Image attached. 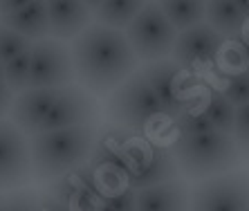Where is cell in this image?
<instances>
[{
    "label": "cell",
    "instance_id": "cell-26",
    "mask_svg": "<svg viewBox=\"0 0 249 211\" xmlns=\"http://www.w3.org/2000/svg\"><path fill=\"white\" fill-rule=\"evenodd\" d=\"M9 195H2L0 198V209H32L36 207V195L25 193L23 187L14 189V191H5Z\"/></svg>",
    "mask_w": 249,
    "mask_h": 211
},
{
    "label": "cell",
    "instance_id": "cell-22",
    "mask_svg": "<svg viewBox=\"0 0 249 211\" xmlns=\"http://www.w3.org/2000/svg\"><path fill=\"white\" fill-rule=\"evenodd\" d=\"M5 81L9 83L14 92L29 88V50L20 52L18 56L5 63Z\"/></svg>",
    "mask_w": 249,
    "mask_h": 211
},
{
    "label": "cell",
    "instance_id": "cell-15",
    "mask_svg": "<svg viewBox=\"0 0 249 211\" xmlns=\"http://www.w3.org/2000/svg\"><path fill=\"white\" fill-rule=\"evenodd\" d=\"M186 205H189V187L180 177L137 189L139 211H175L184 209Z\"/></svg>",
    "mask_w": 249,
    "mask_h": 211
},
{
    "label": "cell",
    "instance_id": "cell-17",
    "mask_svg": "<svg viewBox=\"0 0 249 211\" xmlns=\"http://www.w3.org/2000/svg\"><path fill=\"white\" fill-rule=\"evenodd\" d=\"M0 23L9 25L18 34H23L29 41H41L50 36V20H47L45 0H32L29 5L20 7L12 14H2Z\"/></svg>",
    "mask_w": 249,
    "mask_h": 211
},
{
    "label": "cell",
    "instance_id": "cell-24",
    "mask_svg": "<svg viewBox=\"0 0 249 211\" xmlns=\"http://www.w3.org/2000/svg\"><path fill=\"white\" fill-rule=\"evenodd\" d=\"M175 130L180 133V135H196V133H204V130H211L213 128V123L209 122V117L200 110H191V108H186L182 110L180 115H175Z\"/></svg>",
    "mask_w": 249,
    "mask_h": 211
},
{
    "label": "cell",
    "instance_id": "cell-1",
    "mask_svg": "<svg viewBox=\"0 0 249 211\" xmlns=\"http://www.w3.org/2000/svg\"><path fill=\"white\" fill-rule=\"evenodd\" d=\"M76 83L97 97L110 94L128 76L137 72L139 59L126 32L101 23H90L70 43Z\"/></svg>",
    "mask_w": 249,
    "mask_h": 211
},
{
    "label": "cell",
    "instance_id": "cell-31",
    "mask_svg": "<svg viewBox=\"0 0 249 211\" xmlns=\"http://www.w3.org/2000/svg\"><path fill=\"white\" fill-rule=\"evenodd\" d=\"M0 81H5V63L0 61Z\"/></svg>",
    "mask_w": 249,
    "mask_h": 211
},
{
    "label": "cell",
    "instance_id": "cell-23",
    "mask_svg": "<svg viewBox=\"0 0 249 211\" xmlns=\"http://www.w3.org/2000/svg\"><path fill=\"white\" fill-rule=\"evenodd\" d=\"M32 43L34 41H29L23 34H18L9 25L0 23V61H2V63H7L9 59L18 56V54L25 52V50H29Z\"/></svg>",
    "mask_w": 249,
    "mask_h": 211
},
{
    "label": "cell",
    "instance_id": "cell-13",
    "mask_svg": "<svg viewBox=\"0 0 249 211\" xmlns=\"http://www.w3.org/2000/svg\"><path fill=\"white\" fill-rule=\"evenodd\" d=\"M61 94V88H25L14 97L9 119L25 135H34L41 128V122L50 112L52 104Z\"/></svg>",
    "mask_w": 249,
    "mask_h": 211
},
{
    "label": "cell",
    "instance_id": "cell-3",
    "mask_svg": "<svg viewBox=\"0 0 249 211\" xmlns=\"http://www.w3.org/2000/svg\"><path fill=\"white\" fill-rule=\"evenodd\" d=\"M171 151L178 159L180 173L189 180H202L215 173L238 169L243 155L233 135L218 128L196 135H178Z\"/></svg>",
    "mask_w": 249,
    "mask_h": 211
},
{
    "label": "cell",
    "instance_id": "cell-16",
    "mask_svg": "<svg viewBox=\"0 0 249 211\" xmlns=\"http://www.w3.org/2000/svg\"><path fill=\"white\" fill-rule=\"evenodd\" d=\"M204 20L215 32H220L227 41L240 38L249 25V16L240 9L236 0H207Z\"/></svg>",
    "mask_w": 249,
    "mask_h": 211
},
{
    "label": "cell",
    "instance_id": "cell-8",
    "mask_svg": "<svg viewBox=\"0 0 249 211\" xmlns=\"http://www.w3.org/2000/svg\"><path fill=\"white\" fill-rule=\"evenodd\" d=\"M34 180L29 140L12 119H0V193L27 187Z\"/></svg>",
    "mask_w": 249,
    "mask_h": 211
},
{
    "label": "cell",
    "instance_id": "cell-30",
    "mask_svg": "<svg viewBox=\"0 0 249 211\" xmlns=\"http://www.w3.org/2000/svg\"><path fill=\"white\" fill-rule=\"evenodd\" d=\"M236 2L240 5V9H243V12L249 16V0H236Z\"/></svg>",
    "mask_w": 249,
    "mask_h": 211
},
{
    "label": "cell",
    "instance_id": "cell-6",
    "mask_svg": "<svg viewBox=\"0 0 249 211\" xmlns=\"http://www.w3.org/2000/svg\"><path fill=\"white\" fill-rule=\"evenodd\" d=\"M191 209L200 211H240L249 207V173L225 171L202 177L189 191Z\"/></svg>",
    "mask_w": 249,
    "mask_h": 211
},
{
    "label": "cell",
    "instance_id": "cell-9",
    "mask_svg": "<svg viewBox=\"0 0 249 211\" xmlns=\"http://www.w3.org/2000/svg\"><path fill=\"white\" fill-rule=\"evenodd\" d=\"M227 38L215 32L207 20L191 25L186 30L178 32V41L173 47V56L182 70H197L204 65H213L220 61Z\"/></svg>",
    "mask_w": 249,
    "mask_h": 211
},
{
    "label": "cell",
    "instance_id": "cell-5",
    "mask_svg": "<svg viewBox=\"0 0 249 211\" xmlns=\"http://www.w3.org/2000/svg\"><path fill=\"white\" fill-rule=\"evenodd\" d=\"M126 38L130 41L139 61L151 63V61L168 59L173 54L178 30L166 18L162 7L155 0H148L144 9L130 20L126 30Z\"/></svg>",
    "mask_w": 249,
    "mask_h": 211
},
{
    "label": "cell",
    "instance_id": "cell-27",
    "mask_svg": "<svg viewBox=\"0 0 249 211\" xmlns=\"http://www.w3.org/2000/svg\"><path fill=\"white\" fill-rule=\"evenodd\" d=\"M12 104H14V90L9 88L7 81H0V119L9 117Z\"/></svg>",
    "mask_w": 249,
    "mask_h": 211
},
{
    "label": "cell",
    "instance_id": "cell-25",
    "mask_svg": "<svg viewBox=\"0 0 249 211\" xmlns=\"http://www.w3.org/2000/svg\"><path fill=\"white\" fill-rule=\"evenodd\" d=\"M233 140L243 155L249 158V101L236 106V123H233Z\"/></svg>",
    "mask_w": 249,
    "mask_h": 211
},
{
    "label": "cell",
    "instance_id": "cell-28",
    "mask_svg": "<svg viewBox=\"0 0 249 211\" xmlns=\"http://www.w3.org/2000/svg\"><path fill=\"white\" fill-rule=\"evenodd\" d=\"M32 0H0V16L2 14H12L16 12V9H20V7L29 5Z\"/></svg>",
    "mask_w": 249,
    "mask_h": 211
},
{
    "label": "cell",
    "instance_id": "cell-29",
    "mask_svg": "<svg viewBox=\"0 0 249 211\" xmlns=\"http://www.w3.org/2000/svg\"><path fill=\"white\" fill-rule=\"evenodd\" d=\"M101 2H104V0H86V5L90 7V9H92V14L99 9V5H101Z\"/></svg>",
    "mask_w": 249,
    "mask_h": 211
},
{
    "label": "cell",
    "instance_id": "cell-21",
    "mask_svg": "<svg viewBox=\"0 0 249 211\" xmlns=\"http://www.w3.org/2000/svg\"><path fill=\"white\" fill-rule=\"evenodd\" d=\"M218 76L222 81V92L231 99L233 106L247 104L249 101V70L245 68H225V70H218Z\"/></svg>",
    "mask_w": 249,
    "mask_h": 211
},
{
    "label": "cell",
    "instance_id": "cell-12",
    "mask_svg": "<svg viewBox=\"0 0 249 211\" xmlns=\"http://www.w3.org/2000/svg\"><path fill=\"white\" fill-rule=\"evenodd\" d=\"M175 177H180V166L173 151L164 146H144V151L133 162L128 184L133 189H144L157 182L175 180Z\"/></svg>",
    "mask_w": 249,
    "mask_h": 211
},
{
    "label": "cell",
    "instance_id": "cell-14",
    "mask_svg": "<svg viewBox=\"0 0 249 211\" xmlns=\"http://www.w3.org/2000/svg\"><path fill=\"white\" fill-rule=\"evenodd\" d=\"M50 36L58 41H72L92 23V9L86 0H45Z\"/></svg>",
    "mask_w": 249,
    "mask_h": 211
},
{
    "label": "cell",
    "instance_id": "cell-11",
    "mask_svg": "<svg viewBox=\"0 0 249 211\" xmlns=\"http://www.w3.org/2000/svg\"><path fill=\"white\" fill-rule=\"evenodd\" d=\"M142 72L148 79L153 92L157 94V99L164 106L168 117H175L189 108V94H186L184 74H182L184 70L178 65L173 56L151 61L142 68Z\"/></svg>",
    "mask_w": 249,
    "mask_h": 211
},
{
    "label": "cell",
    "instance_id": "cell-19",
    "mask_svg": "<svg viewBox=\"0 0 249 211\" xmlns=\"http://www.w3.org/2000/svg\"><path fill=\"white\" fill-rule=\"evenodd\" d=\"M155 2L162 7V12L178 32L202 23L207 14V0H155Z\"/></svg>",
    "mask_w": 249,
    "mask_h": 211
},
{
    "label": "cell",
    "instance_id": "cell-18",
    "mask_svg": "<svg viewBox=\"0 0 249 211\" xmlns=\"http://www.w3.org/2000/svg\"><path fill=\"white\" fill-rule=\"evenodd\" d=\"M148 0H104L94 12V20L108 27L126 30L130 20L137 16Z\"/></svg>",
    "mask_w": 249,
    "mask_h": 211
},
{
    "label": "cell",
    "instance_id": "cell-20",
    "mask_svg": "<svg viewBox=\"0 0 249 211\" xmlns=\"http://www.w3.org/2000/svg\"><path fill=\"white\" fill-rule=\"evenodd\" d=\"M202 112L209 117V122L213 123V128L225 130L231 135L233 123H236V106L231 104V99L222 92V88H211L204 94Z\"/></svg>",
    "mask_w": 249,
    "mask_h": 211
},
{
    "label": "cell",
    "instance_id": "cell-2",
    "mask_svg": "<svg viewBox=\"0 0 249 211\" xmlns=\"http://www.w3.org/2000/svg\"><path fill=\"white\" fill-rule=\"evenodd\" d=\"M34 180H61L81 169L97 146V123H81L68 128L36 130L29 135Z\"/></svg>",
    "mask_w": 249,
    "mask_h": 211
},
{
    "label": "cell",
    "instance_id": "cell-7",
    "mask_svg": "<svg viewBox=\"0 0 249 211\" xmlns=\"http://www.w3.org/2000/svg\"><path fill=\"white\" fill-rule=\"evenodd\" d=\"M76 83L72 50L65 41L41 38L29 47V88H65Z\"/></svg>",
    "mask_w": 249,
    "mask_h": 211
},
{
    "label": "cell",
    "instance_id": "cell-4",
    "mask_svg": "<svg viewBox=\"0 0 249 211\" xmlns=\"http://www.w3.org/2000/svg\"><path fill=\"white\" fill-rule=\"evenodd\" d=\"M108 119L133 133H146L157 117H164L166 110L153 92L144 72L137 70L117 86L108 97Z\"/></svg>",
    "mask_w": 249,
    "mask_h": 211
},
{
    "label": "cell",
    "instance_id": "cell-10",
    "mask_svg": "<svg viewBox=\"0 0 249 211\" xmlns=\"http://www.w3.org/2000/svg\"><path fill=\"white\" fill-rule=\"evenodd\" d=\"M99 119V101L97 94L83 88L81 83H70L61 88V94L52 104L50 112L41 122L38 130L68 128V126H81V123H97Z\"/></svg>",
    "mask_w": 249,
    "mask_h": 211
}]
</instances>
